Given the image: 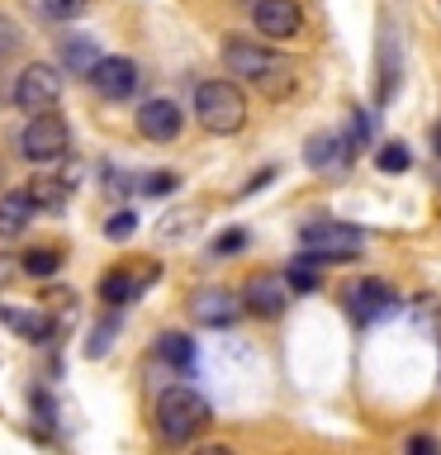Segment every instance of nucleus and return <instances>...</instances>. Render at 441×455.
Here are the masks:
<instances>
[{
    "mask_svg": "<svg viewBox=\"0 0 441 455\" xmlns=\"http://www.w3.org/2000/svg\"><path fill=\"white\" fill-rule=\"evenodd\" d=\"M375 166L384 171V176H404V171L413 166V156H408L404 142H384V148L375 152Z\"/></svg>",
    "mask_w": 441,
    "mask_h": 455,
    "instance_id": "4be33fe9",
    "label": "nucleus"
},
{
    "mask_svg": "<svg viewBox=\"0 0 441 455\" xmlns=\"http://www.w3.org/2000/svg\"><path fill=\"white\" fill-rule=\"evenodd\" d=\"M20 24L10 20V14H0V62H5V57H14V48H20Z\"/></svg>",
    "mask_w": 441,
    "mask_h": 455,
    "instance_id": "bb28decb",
    "label": "nucleus"
},
{
    "mask_svg": "<svg viewBox=\"0 0 441 455\" xmlns=\"http://www.w3.org/2000/svg\"><path fill=\"white\" fill-rule=\"evenodd\" d=\"M62 261H67L62 247H28L20 266H24V275H34V280H52L57 270H62Z\"/></svg>",
    "mask_w": 441,
    "mask_h": 455,
    "instance_id": "aec40b11",
    "label": "nucleus"
},
{
    "mask_svg": "<svg viewBox=\"0 0 441 455\" xmlns=\"http://www.w3.org/2000/svg\"><path fill=\"white\" fill-rule=\"evenodd\" d=\"M341 304L356 323H380L394 313V290L375 275H361V280H347L341 284Z\"/></svg>",
    "mask_w": 441,
    "mask_h": 455,
    "instance_id": "0eeeda50",
    "label": "nucleus"
},
{
    "mask_svg": "<svg viewBox=\"0 0 441 455\" xmlns=\"http://www.w3.org/2000/svg\"><path fill=\"white\" fill-rule=\"evenodd\" d=\"M408 455H437V441L432 436H413L408 441Z\"/></svg>",
    "mask_w": 441,
    "mask_h": 455,
    "instance_id": "7c9ffc66",
    "label": "nucleus"
},
{
    "mask_svg": "<svg viewBox=\"0 0 441 455\" xmlns=\"http://www.w3.org/2000/svg\"><path fill=\"white\" fill-rule=\"evenodd\" d=\"M57 57H62V67L71 71V76H91L95 62H100V48L91 34H67L62 48H57Z\"/></svg>",
    "mask_w": 441,
    "mask_h": 455,
    "instance_id": "f3484780",
    "label": "nucleus"
},
{
    "mask_svg": "<svg viewBox=\"0 0 441 455\" xmlns=\"http://www.w3.org/2000/svg\"><path fill=\"white\" fill-rule=\"evenodd\" d=\"M95 85V95H105V100H128L138 91V81H142V71L133 57H100L95 71L85 76Z\"/></svg>",
    "mask_w": 441,
    "mask_h": 455,
    "instance_id": "f8f14e48",
    "label": "nucleus"
},
{
    "mask_svg": "<svg viewBox=\"0 0 441 455\" xmlns=\"http://www.w3.org/2000/svg\"><path fill=\"white\" fill-rule=\"evenodd\" d=\"M285 284H290L294 294H309V290H318V270L309 266V256H304V261H290V270H285Z\"/></svg>",
    "mask_w": 441,
    "mask_h": 455,
    "instance_id": "5701e85b",
    "label": "nucleus"
},
{
    "mask_svg": "<svg viewBox=\"0 0 441 455\" xmlns=\"http://www.w3.org/2000/svg\"><path fill=\"white\" fill-rule=\"evenodd\" d=\"M133 233H138V213L133 209H119V213H109V219H105V237L109 242H124Z\"/></svg>",
    "mask_w": 441,
    "mask_h": 455,
    "instance_id": "b1692460",
    "label": "nucleus"
},
{
    "mask_svg": "<svg viewBox=\"0 0 441 455\" xmlns=\"http://www.w3.org/2000/svg\"><path fill=\"white\" fill-rule=\"evenodd\" d=\"M62 91H67V76L48 62H34V67H24L20 76H14V105H20L24 114L52 109L57 100H62Z\"/></svg>",
    "mask_w": 441,
    "mask_h": 455,
    "instance_id": "423d86ee",
    "label": "nucleus"
},
{
    "mask_svg": "<svg viewBox=\"0 0 441 455\" xmlns=\"http://www.w3.org/2000/svg\"><path fill=\"white\" fill-rule=\"evenodd\" d=\"M398 81H404V43H398V28L384 20L375 48V105H389L398 95Z\"/></svg>",
    "mask_w": 441,
    "mask_h": 455,
    "instance_id": "1a4fd4ad",
    "label": "nucleus"
},
{
    "mask_svg": "<svg viewBox=\"0 0 441 455\" xmlns=\"http://www.w3.org/2000/svg\"><path fill=\"white\" fill-rule=\"evenodd\" d=\"M28 10H34L38 20L67 24V20H76V14L85 10V0H28Z\"/></svg>",
    "mask_w": 441,
    "mask_h": 455,
    "instance_id": "412c9836",
    "label": "nucleus"
},
{
    "mask_svg": "<svg viewBox=\"0 0 441 455\" xmlns=\"http://www.w3.org/2000/svg\"><path fill=\"white\" fill-rule=\"evenodd\" d=\"M266 180H276V166H266V171H256V176L247 180V185H242V195H256V190H261V185Z\"/></svg>",
    "mask_w": 441,
    "mask_h": 455,
    "instance_id": "c756f323",
    "label": "nucleus"
},
{
    "mask_svg": "<svg viewBox=\"0 0 441 455\" xmlns=\"http://www.w3.org/2000/svg\"><path fill=\"white\" fill-rule=\"evenodd\" d=\"M299 251L309 261H356L365 251V228L356 223H313L299 228Z\"/></svg>",
    "mask_w": 441,
    "mask_h": 455,
    "instance_id": "20e7f679",
    "label": "nucleus"
},
{
    "mask_svg": "<svg viewBox=\"0 0 441 455\" xmlns=\"http://www.w3.org/2000/svg\"><path fill=\"white\" fill-rule=\"evenodd\" d=\"M223 62H228V71H233V76L252 81L256 91L270 95V100H285V95L299 85L290 57H280L276 48L252 43V38H228V43H223Z\"/></svg>",
    "mask_w": 441,
    "mask_h": 455,
    "instance_id": "f257e3e1",
    "label": "nucleus"
},
{
    "mask_svg": "<svg viewBox=\"0 0 441 455\" xmlns=\"http://www.w3.org/2000/svg\"><path fill=\"white\" fill-rule=\"evenodd\" d=\"M190 318L199 327H233L242 318V299L219 290V284H204V290L190 294Z\"/></svg>",
    "mask_w": 441,
    "mask_h": 455,
    "instance_id": "ddd939ff",
    "label": "nucleus"
},
{
    "mask_svg": "<svg viewBox=\"0 0 441 455\" xmlns=\"http://www.w3.org/2000/svg\"><path fill=\"white\" fill-rule=\"evenodd\" d=\"M304 162L313 171H337V166L351 162V148H347V138H341V133H313L304 142Z\"/></svg>",
    "mask_w": 441,
    "mask_h": 455,
    "instance_id": "2eb2a0df",
    "label": "nucleus"
},
{
    "mask_svg": "<svg viewBox=\"0 0 441 455\" xmlns=\"http://www.w3.org/2000/svg\"><path fill=\"white\" fill-rule=\"evenodd\" d=\"M195 119L204 133H237L247 124V95H242L237 81H199L195 85Z\"/></svg>",
    "mask_w": 441,
    "mask_h": 455,
    "instance_id": "7ed1b4c3",
    "label": "nucleus"
},
{
    "mask_svg": "<svg viewBox=\"0 0 441 455\" xmlns=\"http://www.w3.org/2000/svg\"><path fill=\"white\" fill-rule=\"evenodd\" d=\"M156 355H162L171 370H180V375H185V370L195 365V341L185 332H162V337H156Z\"/></svg>",
    "mask_w": 441,
    "mask_h": 455,
    "instance_id": "6ab92c4d",
    "label": "nucleus"
},
{
    "mask_svg": "<svg viewBox=\"0 0 441 455\" xmlns=\"http://www.w3.org/2000/svg\"><path fill=\"white\" fill-rule=\"evenodd\" d=\"M185 128V114L176 100H142L138 105V133L152 142H176Z\"/></svg>",
    "mask_w": 441,
    "mask_h": 455,
    "instance_id": "4468645a",
    "label": "nucleus"
},
{
    "mask_svg": "<svg viewBox=\"0 0 441 455\" xmlns=\"http://www.w3.org/2000/svg\"><path fill=\"white\" fill-rule=\"evenodd\" d=\"M209 422L213 418H209L204 394H195L190 384H171V389H162V398H156V432H162L166 446H190Z\"/></svg>",
    "mask_w": 441,
    "mask_h": 455,
    "instance_id": "f03ea898",
    "label": "nucleus"
},
{
    "mask_svg": "<svg viewBox=\"0 0 441 455\" xmlns=\"http://www.w3.org/2000/svg\"><path fill=\"white\" fill-rule=\"evenodd\" d=\"M24 195H28V204L43 209V213L67 209V180L62 176H34V180L24 185Z\"/></svg>",
    "mask_w": 441,
    "mask_h": 455,
    "instance_id": "a211bd4d",
    "label": "nucleus"
},
{
    "mask_svg": "<svg viewBox=\"0 0 441 455\" xmlns=\"http://www.w3.org/2000/svg\"><path fill=\"white\" fill-rule=\"evenodd\" d=\"M114 332H119V323H114V318H105V323H100L95 332H91V341H85V355H91V361H100V355L109 351V341H114Z\"/></svg>",
    "mask_w": 441,
    "mask_h": 455,
    "instance_id": "a878e982",
    "label": "nucleus"
},
{
    "mask_svg": "<svg viewBox=\"0 0 441 455\" xmlns=\"http://www.w3.org/2000/svg\"><path fill=\"white\" fill-rule=\"evenodd\" d=\"M195 223H199V213H171V219L162 223V237L176 242V237H185V228H195Z\"/></svg>",
    "mask_w": 441,
    "mask_h": 455,
    "instance_id": "cd10ccee",
    "label": "nucleus"
},
{
    "mask_svg": "<svg viewBox=\"0 0 441 455\" xmlns=\"http://www.w3.org/2000/svg\"><path fill=\"white\" fill-rule=\"evenodd\" d=\"M252 28L270 43H290L299 38V28H304V10L294 5V0H252Z\"/></svg>",
    "mask_w": 441,
    "mask_h": 455,
    "instance_id": "6e6552de",
    "label": "nucleus"
},
{
    "mask_svg": "<svg viewBox=\"0 0 441 455\" xmlns=\"http://www.w3.org/2000/svg\"><path fill=\"white\" fill-rule=\"evenodd\" d=\"M71 152V128L62 114H52V109H38L34 119L24 124V133H20V156L24 162H34V166H52V162H62V156Z\"/></svg>",
    "mask_w": 441,
    "mask_h": 455,
    "instance_id": "39448f33",
    "label": "nucleus"
},
{
    "mask_svg": "<svg viewBox=\"0 0 441 455\" xmlns=\"http://www.w3.org/2000/svg\"><path fill=\"white\" fill-rule=\"evenodd\" d=\"M10 275H14V266L5 261V256H0V290H5V284H10Z\"/></svg>",
    "mask_w": 441,
    "mask_h": 455,
    "instance_id": "2f4dec72",
    "label": "nucleus"
},
{
    "mask_svg": "<svg viewBox=\"0 0 441 455\" xmlns=\"http://www.w3.org/2000/svg\"><path fill=\"white\" fill-rule=\"evenodd\" d=\"M190 455H233L228 446H199V451H190Z\"/></svg>",
    "mask_w": 441,
    "mask_h": 455,
    "instance_id": "473e14b6",
    "label": "nucleus"
},
{
    "mask_svg": "<svg viewBox=\"0 0 441 455\" xmlns=\"http://www.w3.org/2000/svg\"><path fill=\"white\" fill-rule=\"evenodd\" d=\"M242 313H256V318H280L285 308H290V284H285V275H252L247 284H242Z\"/></svg>",
    "mask_w": 441,
    "mask_h": 455,
    "instance_id": "9b49d317",
    "label": "nucleus"
},
{
    "mask_svg": "<svg viewBox=\"0 0 441 455\" xmlns=\"http://www.w3.org/2000/svg\"><path fill=\"white\" fill-rule=\"evenodd\" d=\"M180 185V176L176 171H152V176H142V195L148 199H162V195H171Z\"/></svg>",
    "mask_w": 441,
    "mask_h": 455,
    "instance_id": "393cba45",
    "label": "nucleus"
},
{
    "mask_svg": "<svg viewBox=\"0 0 441 455\" xmlns=\"http://www.w3.org/2000/svg\"><path fill=\"white\" fill-rule=\"evenodd\" d=\"M28 223H34V204H28V195H24V190L0 195V242L24 237Z\"/></svg>",
    "mask_w": 441,
    "mask_h": 455,
    "instance_id": "dca6fc26",
    "label": "nucleus"
},
{
    "mask_svg": "<svg viewBox=\"0 0 441 455\" xmlns=\"http://www.w3.org/2000/svg\"><path fill=\"white\" fill-rule=\"evenodd\" d=\"M162 275V266L156 261H124V266H114L105 280H100V299H105V304H133V299L148 290V284Z\"/></svg>",
    "mask_w": 441,
    "mask_h": 455,
    "instance_id": "9d476101",
    "label": "nucleus"
},
{
    "mask_svg": "<svg viewBox=\"0 0 441 455\" xmlns=\"http://www.w3.org/2000/svg\"><path fill=\"white\" fill-rule=\"evenodd\" d=\"M432 152H437V156H441V124H437V128H432Z\"/></svg>",
    "mask_w": 441,
    "mask_h": 455,
    "instance_id": "72a5a7b5",
    "label": "nucleus"
},
{
    "mask_svg": "<svg viewBox=\"0 0 441 455\" xmlns=\"http://www.w3.org/2000/svg\"><path fill=\"white\" fill-rule=\"evenodd\" d=\"M242 247H247V233H237V228H233V233H223L219 242H213V256H233Z\"/></svg>",
    "mask_w": 441,
    "mask_h": 455,
    "instance_id": "c85d7f7f",
    "label": "nucleus"
}]
</instances>
